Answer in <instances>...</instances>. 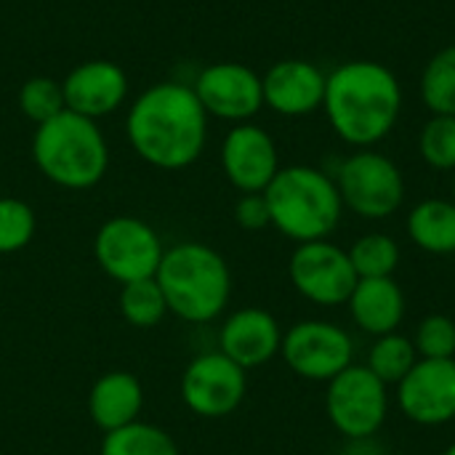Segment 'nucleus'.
Here are the masks:
<instances>
[{
  "mask_svg": "<svg viewBox=\"0 0 455 455\" xmlns=\"http://www.w3.org/2000/svg\"><path fill=\"white\" fill-rule=\"evenodd\" d=\"M208 117L224 123H251L264 109L261 75L240 61H213L189 80Z\"/></svg>",
  "mask_w": 455,
  "mask_h": 455,
  "instance_id": "obj_12",
  "label": "nucleus"
},
{
  "mask_svg": "<svg viewBox=\"0 0 455 455\" xmlns=\"http://www.w3.org/2000/svg\"><path fill=\"white\" fill-rule=\"evenodd\" d=\"M421 360H455V320L448 315H427L413 336Z\"/></svg>",
  "mask_w": 455,
  "mask_h": 455,
  "instance_id": "obj_29",
  "label": "nucleus"
},
{
  "mask_svg": "<svg viewBox=\"0 0 455 455\" xmlns=\"http://www.w3.org/2000/svg\"><path fill=\"white\" fill-rule=\"evenodd\" d=\"M389 387L368 365H349L325 392V413L344 440L376 437L389 413Z\"/></svg>",
  "mask_w": 455,
  "mask_h": 455,
  "instance_id": "obj_8",
  "label": "nucleus"
},
{
  "mask_svg": "<svg viewBox=\"0 0 455 455\" xmlns=\"http://www.w3.org/2000/svg\"><path fill=\"white\" fill-rule=\"evenodd\" d=\"M421 99L432 115L455 117V45L437 51L421 72Z\"/></svg>",
  "mask_w": 455,
  "mask_h": 455,
  "instance_id": "obj_25",
  "label": "nucleus"
},
{
  "mask_svg": "<svg viewBox=\"0 0 455 455\" xmlns=\"http://www.w3.org/2000/svg\"><path fill=\"white\" fill-rule=\"evenodd\" d=\"M347 307L355 325L363 333L379 339L395 333L403 325L408 301L395 277H365L357 280Z\"/></svg>",
  "mask_w": 455,
  "mask_h": 455,
  "instance_id": "obj_18",
  "label": "nucleus"
},
{
  "mask_svg": "<svg viewBox=\"0 0 455 455\" xmlns=\"http://www.w3.org/2000/svg\"><path fill=\"white\" fill-rule=\"evenodd\" d=\"M16 104H19V112L35 125L56 117L59 112L67 109L61 80H53L48 75H35V77L24 80L16 93Z\"/></svg>",
  "mask_w": 455,
  "mask_h": 455,
  "instance_id": "obj_26",
  "label": "nucleus"
},
{
  "mask_svg": "<svg viewBox=\"0 0 455 455\" xmlns=\"http://www.w3.org/2000/svg\"><path fill=\"white\" fill-rule=\"evenodd\" d=\"M397 405L419 427L455 421V360H419L397 384Z\"/></svg>",
  "mask_w": 455,
  "mask_h": 455,
  "instance_id": "obj_14",
  "label": "nucleus"
},
{
  "mask_svg": "<svg viewBox=\"0 0 455 455\" xmlns=\"http://www.w3.org/2000/svg\"><path fill=\"white\" fill-rule=\"evenodd\" d=\"M264 197L272 227L296 245L328 240L344 213L333 176L312 165L280 168L272 184L264 189Z\"/></svg>",
  "mask_w": 455,
  "mask_h": 455,
  "instance_id": "obj_5",
  "label": "nucleus"
},
{
  "mask_svg": "<svg viewBox=\"0 0 455 455\" xmlns=\"http://www.w3.org/2000/svg\"><path fill=\"white\" fill-rule=\"evenodd\" d=\"M61 91L67 109L91 120H101L125 107L131 83L120 64L107 59H88L64 75Z\"/></svg>",
  "mask_w": 455,
  "mask_h": 455,
  "instance_id": "obj_15",
  "label": "nucleus"
},
{
  "mask_svg": "<svg viewBox=\"0 0 455 455\" xmlns=\"http://www.w3.org/2000/svg\"><path fill=\"white\" fill-rule=\"evenodd\" d=\"M419 352H416V344L413 339L403 336L400 331L395 333H387V336H379L373 339L371 349H368V368L376 379H381L387 387H397L411 371L413 365L419 363Z\"/></svg>",
  "mask_w": 455,
  "mask_h": 455,
  "instance_id": "obj_21",
  "label": "nucleus"
},
{
  "mask_svg": "<svg viewBox=\"0 0 455 455\" xmlns=\"http://www.w3.org/2000/svg\"><path fill=\"white\" fill-rule=\"evenodd\" d=\"M443 455H455V443H451V445L445 448V453H443Z\"/></svg>",
  "mask_w": 455,
  "mask_h": 455,
  "instance_id": "obj_32",
  "label": "nucleus"
},
{
  "mask_svg": "<svg viewBox=\"0 0 455 455\" xmlns=\"http://www.w3.org/2000/svg\"><path fill=\"white\" fill-rule=\"evenodd\" d=\"M163 253L160 235L139 216H112L93 237V259L99 269L120 285L155 277Z\"/></svg>",
  "mask_w": 455,
  "mask_h": 455,
  "instance_id": "obj_7",
  "label": "nucleus"
},
{
  "mask_svg": "<svg viewBox=\"0 0 455 455\" xmlns=\"http://www.w3.org/2000/svg\"><path fill=\"white\" fill-rule=\"evenodd\" d=\"M29 152L40 176L67 192L93 189L109 171V144L99 120L72 109L35 125Z\"/></svg>",
  "mask_w": 455,
  "mask_h": 455,
  "instance_id": "obj_3",
  "label": "nucleus"
},
{
  "mask_svg": "<svg viewBox=\"0 0 455 455\" xmlns=\"http://www.w3.org/2000/svg\"><path fill=\"white\" fill-rule=\"evenodd\" d=\"M117 309L128 325L147 331V328H157L165 320L168 301H165L157 280L149 277V280H136V283L120 285Z\"/></svg>",
  "mask_w": 455,
  "mask_h": 455,
  "instance_id": "obj_23",
  "label": "nucleus"
},
{
  "mask_svg": "<svg viewBox=\"0 0 455 455\" xmlns=\"http://www.w3.org/2000/svg\"><path fill=\"white\" fill-rule=\"evenodd\" d=\"M235 221H237V227H243L245 232H261V229L272 227L269 205H267L264 192L240 195V200L235 203Z\"/></svg>",
  "mask_w": 455,
  "mask_h": 455,
  "instance_id": "obj_30",
  "label": "nucleus"
},
{
  "mask_svg": "<svg viewBox=\"0 0 455 455\" xmlns=\"http://www.w3.org/2000/svg\"><path fill=\"white\" fill-rule=\"evenodd\" d=\"M419 152L435 171H455V117L432 115L419 136Z\"/></svg>",
  "mask_w": 455,
  "mask_h": 455,
  "instance_id": "obj_28",
  "label": "nucleus"
},
{
  "mask_svg": "<svg viewBox=\"0 0 455 455\" xmlns=\"http://www.w3.org/2000/svg\"><path fill=\"white\" fill-rule=\"evenodd\" d=\"M248 392V371L232 363L227 355L203 352L181 373V403L200 419L232 416Z\"/></svg>",
  "mask_w": 455,
  "mask_h": 455,
  "instance_id": "obj_11",
  "label": "nucleus"
},
{
  "mask_svg": "<svg viewBox=\"0 0 455 455\" xmlns=\"http://www.w3.org/2000/svg\"><path fill=\"white\" fill-rule=\"evenodd\" d=\"M155 280L168 301V312L192 325L213 323L232 299V269L205 243L187 240L165 248Z\"/></svg>",
  "mask_w": 455,
  "mask_h": 455,
  "instance_id": "obj_4",
  "label": "nucleus"
},
{
  "mask_svg": "<svg viewBox=\"0 0 455 455\" xmlns=\"http://www.w3.org/2000/svg\"><path fill=\"white\" fill-rule=\"evenodd\" d=\"M283 333L285 331L272 312L261 307H243L219 328V352L243 371H253L280 355Z\"/></svg>",
  "mask_w": 455,
  "mask_h": 455,
  "instance_id": "obj_17",
  "label": "nucleus"
},
{
  "mask_svg": "<svg viewBox=\"0 0 455 455\" xmlns=\"http://www.w3.org/2000/svg\"><path fill=\"white\" fill-rule=\"evenodd\" d=\"M280 357L307 381H333L355 363L352 336L328 320H301L283 333Z\"/></svg>",
  "mask_w": 455,
  "mask_h": 455,
  "instance_id": "obj_9",
  "label": "nucleus"
},
{
  "mask_svg": "<svg viewBox=\"0 0 455 455\" xmlns=\"http://www.w3.org/2000/svg\"><path fill=\"white\" fill-rule=\"evenodd\" d=\"M288 277L299 296L317 307H344L360 280L349 253L331 240L296 245L288 261Z\"/></svg>",
  "mask_w": 455,
  "mask_h": 455,
  "instance_id": "obj_10",
  "label": "nucleus"
},
{
  "mask_svg": "<svg viewBox=\"0 0 455 455\" xmlns=\"http://www.w3.org/2000/svg\"><path fill=\"white\" fill-rule=\"evenodd\" d=\"M221 171L227 181L240 192H264L277 176L280 152L272 133L256 123H237L227 131L221 141Z\"/></svg>",
  "mask_w": 455,
  "mask_h": 455,
  "instance_id": "obj_13",
  "label": "nucleus"
},
{
  "mask_svg": "<svg viewBox=\"0 0 455 455\" xmlns=\"http://www.w3.org/2000/svg\"><path fill=\"white\" fill-rule=\"evenodd\" d=\"M99 455H179V445L165 429L133 421L123 429L107 432Z\"/></svg>",
  "mask_w": 455,
  "mask_h": 455,
  "instance_id": "obj_22",
  "label": "nucleus"
},
{
  "mask_svg": "<svg viewBox=\"0 0 455 455\" xmlns=\"http://www.w3.org/2000/svg\"><path fill=\"white\" fill-rule=\"evenodd\" d=\"M341 455H387V448L379 443V437H360V440H347Z\"/></svg>",
  "mask_w": 455,
  "mask_h": 455,
  "instance_id": "obj_31",
  "label": "nucleus"
},
{
  "mask_svg": "<svg viewBox=\"0 0 455 455\" xmlns=\"http://www.w3.org/2000/svg\"><path fill=\"white\" fill-rule=\"evenodd\" d=\"M408 237L416 248L432 256L455 253V203L443 197H427L416 203L405 221Z\"/></svg>",
  "mask_w": 455,
  "mask_h": 455,
  "instance_id": "obj_20",
  "label": "nucleus"
},
{
  "mask_svg": "<svg viewBox=\"0 0 455 455\" xmlns=\"http://www.w3.org/2000/svg\"><path fill=\"white\" fill-rule=\"evenodd\" d=\"M144 408V387L128 371L99 376L88 392V416L107 435L139 421Z\"/></svg>",
  "mask_w": 455,
  "mask_h": 455,
  "instance_id": "obj_19",
  "label": "nucleus"
},
{
  "mask_svg": "<svg viewBox=\"0 0 455 455\" xmlns=\"http://www.w3.org/2000/svg\"><path fill=\"white\" fill-rule=\"evenodd\" d=\"M323 112L344 144L373 149L400 120L403 85L387 64L352 59L328 75Z\"/></svg>",
  "mask_w": 455,
  "mask_h": 455,
  "instance_id": "obj_2",
  "label": "nucleus"
},
{
  "mask_svg": "<svg viewBox=\"0 0 455 455\" xmlns=\"http://www.w3.org/2000/svg\"><path fill=\"white\" fill-rule=\"evenodd\" d=\"M451 200L455 203V171H453V192H451Z\"/></svg>",
  "mask_w": 455,
  "mask_h": 455,
  "instance_id": "obj_33",
  "label": "nucleus"
},
{
  "mask_svg": "<svg viewBox=\"0 0 455 455\" xmlns=\"http://www.w3.org/2000/svg\"><path fill=\"white\" fill-rule=\"evenodd\" d=\"M344 208L368 221L395 216L405 203V179L392 157L376 149H357L333 173Z\"/></svg>",
  "mask_w": 455,
  "mask_h": 455,
  "instance_id": "obj_6",
  "label": "nucleus"
},
{
  "mask_svg": "<svg viewBox=\"0 0 455 455\" xmlns=\"http://www.w3.org/2000/svg\"><path fill=\"white\" fill-rule=\"evenodd\" d=\"M208 112L184 80L144 88L125 115V139L139 160L157 171H184L208 144Z\"/></svg>",
  "mask_w": 455,
  "mask_h": 455,
  "instance_id": "obj_1",
  "label": "nucleus"
},
{
  "mask_svg": "<svg viewBox=\"0 0 455 455\" xmlns=\"http://www.w3.org/2000/svg\"><path fill=\"white\" fill-rule=\"evenodd\" d=\"M328 75L307 59H280L261 75L264 107L283 117H304L323 109Z\"/></svg>",
  "mask_w": 455,
  "mask_h": 455,
  "instance_id": "obj_16",
  "label": "nucleus"
},
{
  "mask_svg": "<svg viewBox=\"0 0 455 455\" xmlns=\"http://www.w3.org/2000/svg\"><path fill=\"white\" fill-rule=\"evenodd\" d=\"M360 280L365 277H392L400 267V245L387 232H368L352 243L347 251Z\"/></svg>",
  "mask_w": 455,
  "mask_h": 455,
  "instance_id": "obj_24",
  "label": "nucleus"
},
{
  "mask_svg": "<svg viewBox=\"0 0 455 455\" xmlns=\"http://www.w3.org/2000/svg\"><path fill=\"white\" fill-rule=\"evenodd\" d=\"M37 229V219L29 203L19 197H0V256L24 251Z\"/></svg>",
  "mask_w": 455,
  "mask_h": 455,
  "instance_id": "obj_27",
  "label": "nucleus"
}]
</instances>
